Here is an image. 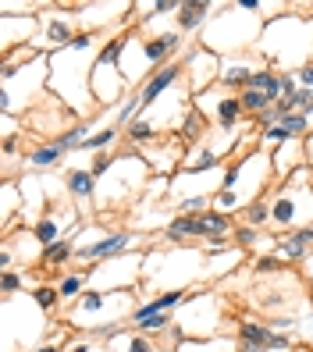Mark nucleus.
I'll return each mask as SVG.
<instances>
[{"mask_svg":"<svg viewBox=\"0 0 313 352\" xmlns=\"http://www.w3.org/2000/svg\"><path fill=\"white\" fill-rule=\"evenodd\" d=\"M39 263L43 267H65V263H75V239H61L54 245H47L39 253Z\"/></svg>","mask_w":313,"mask_h":352,"instance_id":"nucleus-25","label":"nucleus"},{"mask_svg":"<svg viewBox=\"0 0 313 352\" xmlns=\"http://www.w3.org/2000/svg\"><path fill=\"white\" fill-rule=\"evenodd\" d=\"M65 192L75 199V203H93L96 199V178L89 175V168H72L68 175H65Z\"/></svg>","mask_w":313,"mask_h":352,"instance_id":"nucleus-19","label":"nucleus"},{"mask_svg":"<svg viewBox=\"0 0 313 352\" xmlns=\"http://www.w3.org/2000/svg\"><path fill=\"white\" fill-rule=\"evenodd\" d=\"M217 168H224V157L214 153L206 142L189 146V153H185V160H182V171H189V175H206V171H217Z\"/></svg>","mask_w":313,"mask_h":352,"instance_id":"nucleus-18","label":"nucleus"},{"mask_svg":"<svg viewBox=\"0 0 313 352\" xmlns=\"http://www.w3.org/2000/svg\"><path fill=\"white\" fill-rule=\"evenodd\" d=\"M182 65H185V86H189L193 100L203 96V93H211L217 86V78H221V57L214 50L193 43L189 50H185Z\"/></svg>","mask_w":313,"mask_h":352,"instance_id":"nucleus-9","label":"nucleus"},{"mask_svg":"<svg viewBox=\"0 0 313 352\" xmlns=\"http://www.w3.org/2000/svg\"><path fill=\"white\" fill-rule=\"evenodd\" d=\"M214 11H217V4H206V0H199V4H182L175 14V29L182 36H199L203 25L214 18Z\"/></svg>","mask_w":313,"mask_h":352,"instance_id":"nucleus-17","label":"nucleus"},{"mask_svg":"<svg viewBox=\"0 0 313 352\" xmlns=\"http://www.w3.org/2000/svg\"><path fill=\"white\" fill-rule=\"evenodd\" d=\"M203 256H217V253H228V250H235V242L232 235H214V239H203Z\"/></svg>","mask_w":313,"mask_h":352,"instance_id":"nucleus-34","label":"nucleus"},{"mask_svg":"<svg viewBox=\"0 0 313 352\" xmlns=\"http://www.w3.org/2000/svg\"><path fill=\"white\" fill-rule=\"evenodd\" d=\"M14 253H11V245L4 242V245H0V274H4V271H14Z\"/></svg>","mask_w":313,"mask_h":352,"instance_id":"nucleus-38","label":"nucleus"},{"mask_svg":"<svg viewBox=\"0 0 313 352\" xmlns=\"http://www.w3.org/2000/svg\"><path fill=\"white\" fill-rule=\"evenodd\" d=\"M239 352H253V349H246V345H239Z\"/></svg>","mask_w":313,"mask_h":352,"instance_id":"nucleus-41","label":"nucleus"},{"mask_svg":"<svg viewBox=\"0 0 313 352\" xmlns=\"http://www.w3.org/2000/svg\"><path fill=\"white\" fill-rule=\"evenodd\" d=\"M260 232H257V228H249V224H235V232H232V242L239 245V250H257V245H260Z\"/></svg>","mask_w":313,"mask_h":352,"instance_id":"nucleus-32","label":"nucleus"},{"mask_svg":"<svg viewBox=\"0 0 313 352\" xmlns=\"http://www.w3.org/2000/svg\"><path fill=\"white\" fill-rule=\"evenodd\" d=\"M242 263H246V250H228V253H217V256H206L203 263V278H224V274H232V271H242Z\"/></svg>","mask_w":313,"mask_h":352,"instance_id":"nucleus-20","label":"nucleus"},{"mask_svg":"<svg viewBox=\"0 0 313 352\" xmlns=\"http://www.w3.org/2000/svg\"><path fill=\"white\" fill-rule=\"evenodd\" d=\"M14 206H18V185L14 182H4V228H11Z\"/></svg>","mask_w":313,"mask_h":352,"instance_id":"nucleus-36","label":"nucleus"},{"mask_svg":"<svg viewBox=\"0 0 313 352\" xmlns=\"http://www.w3.org/2000/svg\"><path fill=\"white\" fill-rule=\"evenodd\" d=\"M257 54L267 60L278 75H296L313 57V18L306 14H278L263 25Z\"/></svg>","mask_w":313,"mask_h":352,"instance_id":"nucleus-2","label":"nucleus"},{"mask_svg":"<svg viewBox=\"0 0 313 352\" xmlns=\"http://www.w3.org/2000/svg\"><path fill=\"white\" fill-rule=\"evenodd\" d=\"M296 82H299V89H313V60L296 72Z\"/></svg>","mask_w":313,"mask_h":352,"instance_id":"nucleus-37","label":"nucleus"},{"mask_svg":"<svg viewBox=\"0 0 313 352\" xmlns=\"http://www.w3.org/2000/svg\"><path fill=\"white\" fill-rule=\"evenodd\" d=\"M146 178H150V168H146V160H142V150L114 153V168L107 171V178L96 182L93 214H103L107 206H121L125 199H132L142 189Z\"/></svg>","mask_w":313,"mask_h":352,"instance_id":"nucleus-5","label":"nucleus"},{"mask_svg":"<svg viewBox=\"0 0 313 352\" xmlns=\"http://www.w3.org/2000/svg\"><path fill=\"white\" fill-rule=\"evenodd\" d=\"M118 139H121V129H118L114 121H111L107 129H100L96 135H89L86 142H82V146H78V153H107V146H114Z\"/></svg>","mask_w":313,"mask_h":352,"instance_id":"nucleus-26","label":"nucleus"},{"mask_svg":"<svg viewBox=\"0 0 313 352\" xmlns=\"http://www.w3.org/2000/svg\"><path fill=\"white\" fill-rule=\"evenodd\" d=\"M114 168V157L111 153H93V160H89V175L100 182V178H107V171Z\"/></svg>","mask_w":313,"mask_h":352,"instance_id":"nucleus-35","label":"nucleus"},{"mask_svg":"<svg viewBox=\"0 0 313 352\" xmlns=\"http://www.w3.org/2000/svg\"><path fill=\"white\" fill-rule=\"evenodd\" d=\"M78 221V210L75 206H65V210H54V206H47L43 214H39V221L32 224V235L39 239V245H54V242H61V239H72L68 235V224H75Z\"/></svg>","mask_w":313,"mask_h":352,"instance_id":"nucleus-14","label":"nucleus"},{"mask_svg":"<svg viewBox=\"0 0 313 352\" xmlns=\"http://www.w3.org/2000/svg\"><path fill=\"white\" fill-rule=\"evenodd\" d=\"M239 224H249V228H267L270 224V199H253L246 206V210H239Z\"/></svg>","mask_w":313,"mask_h":352,"instance_id":"nucleus-27","label":"nucleus"},{"mask_svg":"<svg viewBox=\"0 0 313 352\" xmlns=\"http://www.w3.org/2000/svg\"><path fill=\"white\" fill-rule=\"evenodd\" d=\"M89 93H93V103L96 107H121L125 100L132 96V86L125 82L121 68L114 65H93V75H89Z\"/></svg>","mask_w":313,"mask_h":352,"instance_id":"nucleus-11","label":"nucleus"},{"mask_svg":"<svg viewBox=\"0 0 313 352\" xmlns=\"http://www.w3.org/2000/svg\"><path fill=\"white\" fill-rule=\"evenodd\" d=\"M303 274H306V281H310V288H313V253H310L306 263H303Z\"/></svg>","mask_w":313,"mask_h":352,"instance_id":"nucleus-39","label":"nucleus"},{"mask_svg":"<svg viewBox=\"0 0 313 352\" xmlns=\"http://www.w3.org/2000/svg\"><path fill=\"white\" fill-rule=\"evenodd\" d=\"M239 100H242V111H246V118H257V114H263V111H270L278 100H270V96H263V93H257V89H246V93H239Z\"/></svg>","mask_w":313,"mask_h":352,"instance_id":"nucleus-29","label":"nucleus"},{"mask_svg":"<svg viewBox=\"0 0 313 352\" xmlns=\"http://www.w3.org/2000/svg\"><path fill=\"white\" fill-rule=\"evenodd\" d=\"M193 107L203 111V118L211 121V129H224V132H239L242 129V100L235 93H224L221 86H214L211 93H203L193 100Z\"/></svg>","mask_w":313,"mask_h":352,"instance_id":"nucleus-8","label":"nucleus"},{"mask_svg":"<svg viewBox=\"0 0 313 352\" xmlns=\"http://www.w3.org/2000/svg\"><path fill=\"white\" fill-rule=\"evenodd\" d=\"M203 250H189V245H153L146 250V267H142V281L136 292H142L146 299L171 292V288H189L203 278Z\"/></svg>","mask_w":313,"mask_h":352,"instance_id":"nucleus-4","label":"nucleus"},{"mask_svg":"<svg viewBox=\"0 0 313 352\" xmlns=\"http://www.w3.org/2000/svg\"><path fill=\"white\" fill-rule=\"evenodd\" d=\"M288 267L274 256V253H263V256H257L253 260V274H260V278H278V274H285Z\"/></svg>","mask_w":313,"mask_h":352,"instance_id":"nucleus-31","label":"nucleus"},{"mask_svg":"<svg viewBox=\"0 0 313 352\" xmlns=\"http://www.w3.org/2000/svg\"><path fill=\"white\" fill-rule=\"evenodd\" d=\"M32 302L43 309V314H57V306H61V292H57V285H39L36 292H32Z\"/></svg>","mask_w":313,"mask_h":352,"instance_id":"nucleus-30","label":"nucleus"},{"mask_svg":"<svg viewBox=\"0 0 313 352\" xmlns=\"http://www.w3.org/2000/svg\"><path fill=\"white\" fill-rule=\"evenodd\" d=\"M270 164H274V178H278V182L292 178L299 168H306V142H303V139L281 142V146L270 150Z\"/></svg>","mask_w":313,"mask_h":352,"instance_id":"nucleus-16","label":"nucleus"},{"mask_svg":"<svg viewBox=\"0 0 313 352\" xmlns=\"http://www.w3.org/2000/svg\"><path fill=\"white\" fill-rule=\"evenodd\" d=\"M57 292H61V306H72L82 299V292H89V271H68L57 274Z\"/></svg>","mask_w":313,"mask_h":352,"instance_id":"nucleus-21","label":"nucleus"},{"mask_svg":"<svg viewBox=\"0 0 313 352\" xmlns=\"http://www.w3.org/2000/svg\"><path fill=\"white\" fill-rule=\"evenodd\" d=\"M39 36V14H0V47L18 50V43H36Z\"/></svg>","mask_w":313,"mask_h":352,"instance_id":"nucleus-15","label":"nucleus"},{"mask_svg":"<svg viewBox=\"0 0 313 352\" xmlns=\"http://www.w3.org/2000/svg\"><path fill=\"white\" fill-rule=\"evenodd\" d=\"M142 267H146V253L129 250L114 260L89 267V288H96V292H136L142 281Z\"/></svg>","mask_w":313,"mask_h":352,"instance_id":"nucleus-7","label":"nucleus"},{"mask_svg":"<svg viewBox=\"0 0 313 352\" xmlns=\"http://www.w3.org/2000/svg\"><path fill=\"white\" fill-rule=\"evenodd\" d=\"M175 327L185 338H217L221 335V299L206 288H193L189 299L175 309Z\"/></svg>","mask_w":313,"mask_h":352,"instance_id":"nucleus-6","label":"nucleus"},{"mask_svg":"<svg viewBox=\"0 0 313 352\" xmlns=\"http://www.w3.org/2000/svg\"><path fill=\"white\" fill-rule=\"evenodd\" d=\"M263 25H267L263 14L246 11L239 0H232V4H217V14L203 25L196 43L206 47V50H214L217 57L249 54V50H257L260 36H263Z\"/></svg>","mask_w":313,"mask_h":352,"instance_id":"nucleus-3","label":"nucleus"},{"mask_svg":"<svg viewBox=\"0 0 313 352\" xmlns=\"http://www.w3.org/2000/svg\"><path fill=\"white\" fill-rule=\"evenodd\" d=\"M125 139L136 142V146H150V142H157V139H160V132L153 129V121H146V118L139 114V118L132 121V125L125 129Z\"/></svg>","mask_w":313,"mask_h":352,"instance_id":"nucleus-28","label":"nucleus"},{"mask_svg":"<svg viewBox=\"0 0 313 352\" xmlns=\"http://www.w3.org/2000/svg\"><path fill=\"white\" fill-rule=\"evenodd\" d=\"M136 250V235L132 232H107L100 242L86 245V250H75V263H103V260H114L121 253Z\"/></svg>","mask_w":313,"mask_h":352,"instance_id":"nucleus-13","label":"nucleus"},{"mask_svg":"<svg viewBox=\"0 0 313 352\" xmlns=\"http://www.w3.org/2000/svg\"><path fill=\"white\" fill-rule=\"evenodd\" d=\"M270 68L267 60L257 54V50H249V54H235V57H221V78H217V86L224 93H246L249 86H253V78L257 72Z\"/></svg>","mask_w":313,"mask_h":352,"instance_id":"nucleus-10","label":"nucleus"},{"mask_svg":"<svg viewBox=\"0 0 313 352\" xmlns=\"http://www.w3.org/2000/svg\"><path fill=\"white\" fill-rule=\"evenodd\" d=\"M96 36L100 32L82 29L65 50L47 54L50 57V89L57 93V100L72 114H86L96 107L93 93H89V75H93V65H96L100 47H103V43H96Z\"/></svg>","mask_w":313,"mask_h":352,"instance_id":"nucleus-1","label":"nucleus"},{"mask_svg":"<svg viewBox=\"0 0 313 352\" xmlns=\"http://www.w3.org/2000/svg\"><path fill=\"white\" fill-rule=\"evenodd\" d=\"M22 288H25V271H4L0 274V292H4V299H14Z\"/></svg>","mask_w":313,"mask_h":352,"instance_id":"nucleus-33","label":"nucleus"},{"mask_svg":"<svg viewBox=\"0 0 313 352\" xmlns=\"http://www.w3.org/2000/svg\"><path fill=\"white\" fill-rule=\"evenodd\" d=\"M75 22L72 14H61L57 8H43V14H39V36H36V50L39 54H57L65 50L72 39H75Z\"/></svg>","mask_w":313,"mask_h":352,"instance_id":"nucleus-12","label":"nucleus"},{"mask_svg":"<svg viewBox=\"0 0 313 352\" xmlns=\"http://www.w3.org/2000/svg\"><path fill=\"white\" fill-rule=\"evenodd\" d=\"M61 160H65V150H61L57 142H43V146L29 150L25 168H32V171H50V168H57Z\"/></svg>","mask_w":313,"mask_h":352,"instance_id":"nucleus-24","label":"nucleus"},{"mask_svg":"<svg viewBox=\"0 0 313 352\" xmlns=\"http://www.w3.org/2000/svg\"><path fill=\"white\" fill-rule=\"evenodd\" d=\"M196 228H199V239H214V235H232L235 232V217H228L221 210H206L196 217Z\"/></svg>","mask_w":313,"mask_h":352,"instance_id":"nucleus-22","label":"nucleus"},{"mask_svg":"<svg viewBox=\"0 0 313 352\" xmlns=\"http://www.w3.org/2000/svg\"><path fill=\"white\" fill-rule=\"evenodd\" d=\"M310 196H313V168H310Z\"/></svg>","mask_w":313,"mask_h":352,"instance_id":"nucleus-40","label":"nucleus"},{"mask_svg":"<svg viewBox=\"0 0 313 352\" xmlns=\"http://www.w3.org/2000/svg\"><path fill=\"white\" fill-rule=\"evenodd\" d=\"M107 349H111V352H157V349H153V338L139 335L132 324L125 327V331H118V335L107 342Z\"/></svg>","mask_w":313,"mask_h":352,"instance_id":"nucleus-23","label":"nucleus"}]
</instances>
